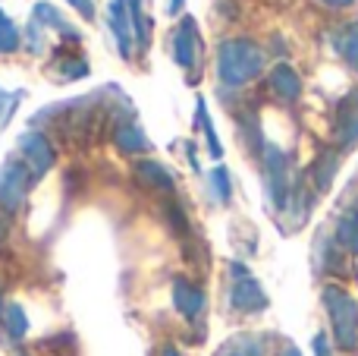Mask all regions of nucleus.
<instances>
[{
	"label": "nucleus",
	"mask_w": 358,
	"mask_h": 356,
	"mask_svg": "<svg viewBox=\"0 0 358 356\" xmlns=\"http://www.w3.org/2000/svg\"><path fill=\"white\" fill-rule=\"evenodd\" d=\"M19 48H22V32L16 29V22H13V19L6 16V10L0 6V57L16 54Z\"/></svg>",
	"instance_id": "25"
},
{
	"label": "nucleus",
	"mask_w": 358,
	"mask_h": 356,
	"mask_svg": "<svg viewBox=\"0 0 358 356\" xmlns=\"http://www.w3.org/2000/svg\"><path fill=\"white\" fill-rule=\"evenodd\" d=\"M132 170H136V180L142 183V186L155 189V193H164V196L176 193L173 170L164 167V164L155 161V158H142V161H136V167H132Z\"/></svg>",
	"instance_id": "17"
},
{
	"label": "nucleus",
	"mask_w": 358,
	"mask_h": 356,
	"mask_svg": "<svg viewBox=\"0 0 358 356\" xmlns=\"http://www.w3.org/2000/svg\"><path fill=\"white\" fill-rule=\"evenodd\" d=\"M217 356H271V341H267V334L242 331L236 338H229Z\"/></svg>",
	"instance_id": "19"
},
{
	"label": "nucleus",
	"mask_w": 358,
	"mask_h": 356,
	"mask_svg": "<svg viewBox=\"0 0 358 356\" xmlns=\"http://www.w3.org/2000/svg\"><path fill=\"white\" fill-rule=\"evenodd\" d=\"M6 221H10V218L0 212V243H3V237H6Z\"/></svg>",
	"instance_id": "32"
},
{
	"label": "nucleus",
	"mask_w": 358,
	"mask_h": 356,
	"mask_svg": "<svg viewBox=\"0 0 358 356\" xmlns=\"http://www.w3.org/2000/svg\"><path fill=\"white\" fill-rule=\"evenodd\" d=\"M16 149H19V161L29 167L31 180H41V177H48L50 170H54L57 149H54V142L48 139V132H38V130L22 132L19 142H16Z\"/></svg>",
	"instance_id": "7"
},
{
	"label": "nucleus",
	"mask_w": 358,
	"mask_h": 356,
	"mask_svg": "<svg viewBox=\"0 0 358 356\" xmlns=\"http://www.w3.org/2000/svg\"><path fill=\"white\" fill-rule=\"evenodd\" d=\"M25 98L22 88H16V92H6V88H0V130H6L10 126V120L16 117V107L19 101Z\"/></svg>",
	"instance_id": "26"
},
{
	"label": "nucleus",
	"mask_w": 358,
	"mask_h": 356,
	"mask_svg": "<svg viewBox=\"0 0 358 356\" xmlns=\"http://www.w3.org/2000/svg\"><path fill=\"white\" fill-rule=\"evenodd\" d=\"M173 60L189 79L201 69V32H198L195 16H182L173 29Z\"/></svg>",
	"instance_id": "8"
},
{
	"label": "nucleus",
	"mask_w": 358,
	"mask_h": 356,
	"mask_svg": "<svg viewBox=\"0 0 358 356\" xmlns=\"http://www.w3.org/2000/svg\"><path fill=\"white\" fill-rule=\"evenodd\" d=\"M267 88H271V95L277 101H283V104H296V101L302 98L305 85H302V76H299L286 60H280L277 67L267 73Z\"/></svg>",
	"instance_id": "15"
},
{
	"label": "nucleus",
	"mask_w": 358,
	"mask_h": 356,
	"mask_svg": "<svg viewBox=\"0 0 358 356\" xmlns=\"http://www.w3.org/2000/svg\"><path fill=\"white\" fill-rule=\"evenodd\" d=\"M258 164H261V186H264L267 205H271L273 214H283L292 186H296V177H299V170L292 167L289 151H283L280 145L267 142L264 151H261V158H258Z\"/></svg>",
	"instance_id": "3"
},
{
	"label": "nucleus",
	"mask_w": 358,
	"mask_h": 356,
	"mask_svg": "<svg viewBox=\"0 0 358 356\" xmlns=\"http://www.w3.org/2000/svg\"><path fill=\"white\" fill-rule=\"evenodd\" d=\"M267 67V54L255 38H223L217 44V82L227 92H239Z\"/></svg>",
	"instance_id": "1"
},
{
	"label": "nucleus",
	"mask_w": 358,
	"mask_h": 356,
	"mask_svg": "<svg viewBox=\"0 0 358 356\" xmlns=\"http://www.w3.org/2000/svg\"><path fill=\"white\" fill-rule=\"evenodd\" d=\"M273 356H302V350H299L292 341H280V347L273 350Z\"/></svg>",
	"instance_id": "29"
},
{
	"label": "nucleus",
	"mask_w": 358,
	"mask_h": 356,
	"mask_svg": "<svg viewBox=\"0 0 358 356\" xmlns=\"http://www.w3.org/2000/svg\"><path fill=\"white\" fill-rule=\"evenodd\" d=\"M31 19H35L38 25H41V29H57V32H63V38H66V41H79V32L73 29V25L66 22V19L60 16V10H57L54 4H38L35 10H31Z\"/></svg>",
	"instance_id": "21"
},
{
	"label": "nucleus",
	"mask_w": 358,
	"mask_h": 356,
	"mask_svg": "<svg viewBox=\"0 0 358 356\" xmlns=\"http://www.w3.org/2000/svg\"><path fill=\"white\" fill-rule=\"evenodd\" d=\"M0 328H3L10 344H22L29 338V315H25L22 303H6L0 313Z\"/></svg>",
	"instance_id": "20"
},
{
	"label": "nucleus",
	"mask_w": 358,
	"mask_h": 356,
	"mask_svg": "<svg viewBox=\"0 0 358 356\" xmlns=\"http://www.w3.org/2000/svg\"><path fill=\"white\" fill-rule=\"evenodd\" d=\"M330 48L352 73H358V16L343 19L330 29Z\"/></svg>",
	"instance_id": "14"
},
{
	"label": "nucleus",
	"mask_w": 358,
	"mask_h": 356,
	"mask_svg": "<svg viewBox=\"0 0 358 356\" xmlns=\"http://www.w3.org/2000/svg\"><path fill=\"white\" fill-rule=\"evenodd\" d=\"M107 25H110V35H113V41H117L120 57L132 60V54H136V32H132V19H129L126 0H110V6H107Z\"/></svg>",
	"instance_id": "13"
},
{
	"label": "nucleus",
	"mask_w": 358,
	"mask_h": 356,
	"mask_svg": "<svg viewBox=\"0 0 358 356\" xmlns=\"http://www.w3.org/2000/svg\"><path fill=\"white\" fill-rule=\"evenodd\" d=\"M311 271L324 281H336V278L346 275V252L336 246L330 227H321L315 233V243H311Z\"/></svg>",
	"instance_id": "9"
},
{
	"label": "nucleus",
	"mask_w": 358,
	"mask_h": 356,
	"mask_svg": "<svg viewBox=\"0 0 358 356\" xmlns=\"http://www.w3.org/2000/svg\"><path fill=\"white\" fill-rule=\"evenodd\" d=\"M324 6H330V10H346V6H352L358 4V0H321Z\"/></svg>",
	"instance_id": "30"
},
{
	"label": "nucleus",
	"mask_w": 358,
	"mask_h": 356,
	"mask_svg": "<svg viewBox=\"0 0 358 356\" xmlns=\"http://www.w3.org/2000/svg\"><path fill=\"white\" fill-rule=\"evenodd\" d=\"M321 306L327 315V334L334 347L346 356L358 353V300L343 287L340 281H324Z\"/></svg>",
	"instance_id": "2"
},
{
	"label": "nucleus",
	"mask_w": 358,
	"mask_h": 356,
	"mask_svg": "<svg viewBox=\"0 0 358 356\" xmlns=\"http://www.w3.org/2000/svg\"><path fill=\"white\" fill-rule=\"evenodd\" d=\"M311 356H336V347H334V338L327 331H317L311 338Z\"/></svg>",
	"instance_id": "27"
},
{
	"label": "nucleus",
	"mask_w": 358,
	"mask_h": 356,
	"mask_svg": "<svg viewBox=\"0 0 358 356\" xmlns=\"http://www.w3.org/2000/svg\"><path fill=\"white\" fill-rule=\"evenodd\" d=\"M317 199L321 196L315 193V186L308 183V177L299 170V177H296V186H292V193H289V202H286V208H283V214H280V221H283V231H302L305 224H308V218H311V212L317 208Z\"/></svg>",
	"instance_id": "10"
},
{
	"label": "nucleus",
	"mask_w": 358,
	"mask_h": 356,
	"mask_svg": "<svg viewBox=\"0 0 358 356\" xmlns=\"http://www.w3.org/2000/svg\"><path fill=\"white\" fill-rule=\"evenodd\" d=\"M227 306L236 315H261L271 306V296H267L264 284L239 259H233L227 265Z\"/></svg>",
	"instance_id": "4"
},
{
	"label": "nucleus",
	"mask_w": 358,
	"mask_h": 356,
	"mask_svg": "<svg viewBox=\"0 0 358 356\" xmlns=\"http://www.w3.org/2000/svg\"><path fill=\"white\" fill-rule=\"evenodd\" d=\"M330 142L343 155L358 145V85H352L346 95H340V101L334 104V114H330Z\"/></svg>",
	"instance_id": "6"
},
{
	"label": "nucleus",
	"mask_w": 358,
	"mask_h": 356,
	"mask_svg": "<svg viewBox=\"0 0 358 356\" xmlns=\"http://www.w3.org/2000/svg\"><path fill=\"white\" fill-rule=\"evenodd\" d=\"M161 356H182V353H179V347L170 344V347H164V353H161Z\"/></svg>",
	"instance_id": "33"
},
{
	"label": "nucleus",
	"mask_w": 358,
	"mask_h": 356,
	"mask_svg": "<svg viewBox=\"0 0 358 356\" xmlns=\"http://www.w3.org/2000/svg\"><path fill=\"white\" fill-rule=\"evenodd\" d=\"M195 126L201 130V136H204L208 155L214 158V161H220V158H223V145H220V139H217L214 120H210V114H208V101H204L201 95H198V101H195Z\"/></svg>",
	"instance_id": "22"
},
{
	"label": "nucleus",
	"mask_w": 358,
	"mask_h": 356,
	"mask_svg": "<svg viewBox=\"0 0 358 356\" xmlns=\"http://www.w3.org/2000/svg\"><path fill=\"white\" fill-rule=\"evenodd\" d=\"M208 189H210V199H214L217 205H229V202H233V177H229V170L223 167V164L210 167Z\"/></svg>",
	"instance_id": "24"
},
{
	"label": "nucleus",
	"mask_w": 358,
	"mask_h": 356,
	"mask_svg": "<svg viewBox=\"0 0 358 356\" xmlns=\"http://www.w3.org/2000/svg\"><path fill=\"white\" fill-rule=\"evenodd\" d=\"M340 167H343V151L334 149V145H324V149L315 155V161L308 164L305 177H308V183L315 186L317 196H327L330 189H334Z\"/></svg>",
	"instance_id": "12"
},
{
	"label": "nucleus",
	"mask_w": 358,
	"mask_h": 356,
	"mask_svg": "<svg viewBox=\"0 0 358 356\" xmlns=\"http://www.w3.org/2000/svg\"><path fill=\"white\" fill-rule=\"evenodd\" d=\"M336 246H340L346 256H358V202H349L336 212L334 224H330Z\"/></svg>",
	"instance_id": "16"
},
{
	"label": "nucleus",
	"mask_w": 358,
	"mask_h": 356,
	"mask_svg": "<svg viewBox=\"0 0 358 356\" xmlns=\"http://www.w3.org/2000/svg\"><path fill=\"white\" fill-rule=\"evenodd\" d=\"M66 4L73 6V10L79 13L82 19H88V22L94 19V0H66Z\"/></svg>",
	"instance_id": "28"
},
{
	"label": "nucleus",
	"mask_w": 358,
	"mask_h": 356,
	"mask_svg": "<svg viewBox=\"0 0 358 356\" xmlns=\"http://www.w3.org/2000/svg\"><path fill=\"white\" fill-rule=\"evenodd\" d=\"M113 142H117V149L123 151V155H145V151H151V139L145 136L136 114H129L126 120H120V123L113 126Z\"/></svg>",
	"instance_id": "18"
},
{
	"label": "nucleus",
	"mask_w": 358,
	"mask_h": 356,
	"mask_svg": "<svg viewBox=\"0 0 358 356\" xmlns=\"http://www.w3.org/2000/svg\"><path fill=\"white\" fill-rule=\"evenodd\" d=\"M129 6V19H132V32H136V50L145 54L151 44V19L145 13V0H126Z\"/></svg>",
	"instance_id": "23"
},
{
	"label": "nucleus",
	"mask_w": 358,
	"mask_h": 356,
	"mask_svg": "<svg viewBox=\"0 0 358 356\" xmlns=\"http://www.w3.org/2000/svg\"><path fill=\"white\" fill-rule=\"evenodd\" d=\"M170 296H173V309L189 322V325L201 322L204 309H208V294H204V287H198V284L189 281V278L176 275L173 284H170Z\"/></svg>",
	"instance_id": "11"
},
{
	"label": "nucleus",
	"mask_w": 358,
	"mask_h": 356,
	"mask_svg": "<svg viewBox=\"0 0 358 356\" xmlns=\"http://www.w3.org/2000/svg\"><path fill=\"white\" fill-rule=\"evenodd\" d=\"M31 183L35 180H31L29 167H25L19 158H6V161L0 164V212H3L6 218L22 212Z\"/></svg>",
	"instance_id": "5"
},
{
	"label": "nucleus",
	"mask_w": 358,
	"mask_h": 356,
	"mask_svg": "<svg viewBox=\"0 0 358 356\" xmlns=\"http://www.w3.org/2000/svg\"><path fill=\"white\" fill-rule=\"evenodd\" d=\"M182 6H185V0H167V13H170V16H179V13H182Z\"/></svg>",
	"instance_id": "31"
}]
</instances>
